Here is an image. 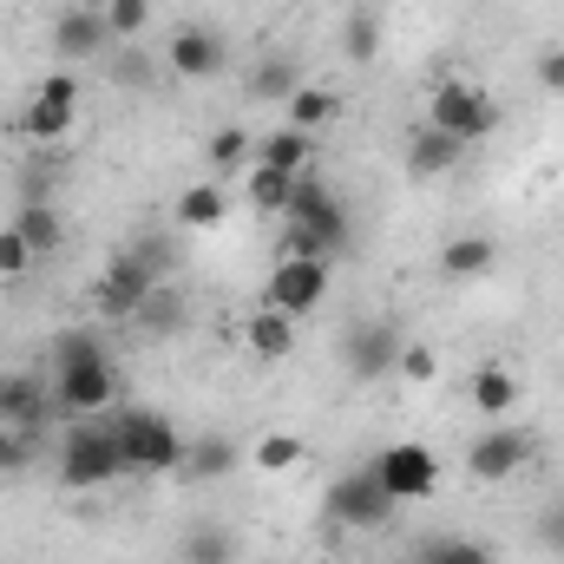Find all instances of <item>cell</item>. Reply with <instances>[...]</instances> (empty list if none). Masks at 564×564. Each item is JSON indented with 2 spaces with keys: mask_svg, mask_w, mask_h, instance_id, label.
Masks as SVG:
<instances>
[{
  "mask_svg": "<svg viewBox=\"0 0 564 564\" xmlns=\"http://www.w3.org/2000/svg\"><path fill=\"white\" fill-rule=\"evenodd\" d=\"M401 348H408V335H401L394 322H355V328L341 335V368H348L355 381H388V375L401 368Z\"/></svg>",
  "mask_w": 564,
  "mask_h": 564,
  "instance_id": "obj_9",
  "label": "cell"
},
{
  "mask_svg": "<svg viewBox=\"0 0 564 564\" xmlns=\"http://www.w3.org/2000/svg\"><path fill=\"white\" fill-rule=\"evenodd\" d=\"M230 558H237V539L217 532V525H204V532L184 539V564H230Z\"/></svg>",
  "mask_w": 564,
  "mask_h": 564,
  "instance_id": "obj_33",
  "label": "cell"
},
{
  "mask_svg": "<svg viewBox=\"0 0 564 564\" xmlns=\"http://www.w3.org/2000/svg\"><path fill=\"white\" fill-rule=\"evenodd\" d=\"M394 492L361 466V473H341L335 486H328V519L341 525V532H381V525H394Z\"/></svg>",
  "mask_w": 564,
  "mask_h": 564,
  "instance_id": "obj_6",
  "label": "cell"
},
{
  "mask_svg": "<svg viewBox=\"0 0 564 564\" xmlns=\"http://www.w3.org/2000/svg\"><path fill=\"white\" fill-rule=\"evenodd\" d=\"M525 459H532V433H519V426H492V433H479V440L466 446V473H473L479 486L512 479Z\"/></svg>",
  "mask_w": 564,
  "mask_h": 564,
  "instance_id": "obj_11",
  "label": "cell"
},
{
  "mask_svg": "<svg viewBox=\"0 0 564 564\" xmlns=\"http://www.w3.org/2000/svg\"><path fill=\"white\" fill-rule=\"evenodd\" d=\"M224 217H230V191H224L217 177L177 191V230H217Z\"/></svg>",
  "mask_w": 564,
  "mask_h": 564,
  "instance_id": "obj_20",
  "label": "cell"
},
{
  "mask_svg": "<svg viewBox=\"0 0 564 564\" xmlns=\"http://www.w3.org/2000/svg\"><path fill=\"white\" fill-rule=\"evenodd\" d=\"M335 119H341V93H328V86H295V99L282 106V126H295V132H322Z\"/></svg>",
  "mask_w": 564,
  "mask_h": 564,
  "instance_id": "obj_22",
  "label": "cell"
},
{
  "mask_svg": "<svg viewBox=\"0 0 564 564\" xmlns=\"http://www.w3.org/2000/svg\"><path fill=\"white\" fill-rule=\"evenodd\" d=\"M341 46H348V59H355V66H368V59L381 53V20H375L368 7H355V13H348V26H341Z\"/></svg>",
  "mask_w": 564,
  "mask_h": 564,
  "instance_id": "obj_29",
  "label": "cell"
},
{
  "mask_svg": "<svg viewBox=\"0 0 564 564\" xmlns=\"http://www.w3.org/2000/svg\"><path fill=\"white\" fill-rule=\"evenodd\" d=\"M237 466V446L224 440V433H204V440H184V479H224Z\"/></svg>",
  "mask_w": 564,
  "mask_h": 564,
  "instance_id": "obj_24",
  "label": "cell"
},
{
  "mask_svg": "<svg viewBox=\"0 0 564 564\" xmlns=\"http://www.w3.org/2000/svg\"><path fill=\"white\" fill-rule=\"evenodd\" d=\"M151 289H158V276L144 270L132 250H119V257L99 270V282H93V302H99L106 322H139V308L151 302Z\"/></svg>",
  "mask_w": 564,
  "mask_h": 564,
  "instance_id": "obj_10",
  "label": "cell"
},
{
  "mask_svg": "<svg viewBox=\"0 0 564 564\" xmlns=\"http://www.w3.org/2000/svg\"><path fill=\"white\" fill-rule=\"evenodd\" d=\"M414 564H492V545H479V539H433Z\"/></svg>",
  "mask_w": 564,
  "mask_h": 564,
  "instance_id": "obj_34",
  "label": "cell"
},
{
  "mask_svg": "<svg viewBox=\"0 0 564 564\" xmlns=\"http://www.w3.org/2000/svg\"><path fill=\"white\" fill-rule=\"evenodd\" d=\"M112 79H119V86H151V59H144L139 46H126V53L112 59Z\"/></svg>",
  "mask_w": 564,
  "mask_h": 564,
  "instance_id": "obj_39",
  "label": "cell"
},
{
  "mask_svg": "<svg viewBox=\"0 0 564 564\" xmlns=\"http://www.w3.org/2000/svg\"><path fill=\"white\" fill-rule=\"evenodd\" d=\"M368 473L394 492V506H421V499H433V492H440V459L426 453L421 440H394V446H388Z\"/></svg>",
  "mask_w": 564,
  "mask_h": 564,
  "instance_id": "obj_7",
  "label": "cell"
},
{
  "mask_svg": "<svg viewBox=\"0 0 564 564\" xmlns=\"http://www.w3.org/2000/svg\"><path fill=\"white\" fill-rule=\"evenodd\" d=\"M13 230L26 237V250H33V257H53V250L66 243V224H59V210H53L46 197H20V210H13Z\"/></svg>",
  "mask_w": 564,
  "mask_h": 564,
  "instance_id": "obj_21",
  "label": "cell"
},
{
  "mask_svg": "<svg viewBox=\"0 0 564 564\" xmlns=\"http://www.w3.org/2000/svg\"><path fill=\"white\" fill-rule=\"evenodd\" d=\"M204 158H210V171H217V177H237V171L257 158V144H250V132H243V126H224V132H210Z\"/></svg>",
  "mask_w": 564,
  "mask_h": 564,
  "instance_id": "obj_26",
  "label": "cell"
},
{
  "mask_svg": "<svg viewBox=\"0 0 564 564\" xmlns=\"http://www.w3.org/2000/svg\"><path fill=\"white\" fill-rule=\"evenodd\" d=\"M224 59H230V53H224V40H217L210 26H177V33H171V46H164V66H171L177 79H197V86H204V79H217V73H224Z\"/></svg>",
  "mask_w": 564,
  "mask_h": 564,
  "instance_id": "obj_14",
  "label": "cell"
},
{
  "mask_svg": "<svg viewBox=\"0 0 564 564\" xmlns=\"http://www.w3.org/2000/svg\"><path fill=\"white\" fill-rule=\"evenodd\" d=\"M335 204V191L315 177V171H302L295 177V191H289V210H282V224H302V217H315V210H328Z\"/></svg>",
  "mask_w": 564,
  "mask_h": 564,
  "instance_id": "obj_32",
  "label": "cell"
},
{
  "mask_svg": "<svg viewBox=\"0 0 564 564\" xmlns=\"http://www.w3.org/2000/svg\"><path fill=\"white\" fill-rule=\"evenodd\" d=\"M46 388H53V408L66 421H99V414L119 408V368H112V355L99 348L93 328H66L53 341V381Z\"/></svg>",
  "mask_w": 564,
  "mask_h": 564,
  "instance_id": "obj_1",
  "label": "cell"
},
{
  "mask_svg": "<svg viewBox=\"0 0 564 564\" xmlns=\"http://www.w3.org/2000/svg\"><path fill=\"white\" fill-rule=\"evenodd\" d=\"M126 250H132L158 282H171V263H177V230H164V237H139V243H126Z\"/></svg>",
  "mask_w": 564,
  "mask_h": 564,
  "instance_id": "obj_35",
  "label": "cell"
},
{
  "mask_svg": "<svg viewBox=\"0 0 564 564\" xmlns=\"http://www.w3.org/2000/svg\"><path fill=\"white\" fill-rule=\"evenodd\" d=\"M466 401H473L486 421H499V414H512V408H519V375H512V368H499V361H486V368H473Z\"/></svg>",
  "mask_w": 564,
  "mask_h": 564,
  "instance_id": "obj_19",
  "label": "cell"
},
{
  "mask_svg": "<svg viewBox=\"0 0 564 564\" xmlns=\"http://www.w3.org/2000/svg\"><path fill=\"white\" fill-rule=\"evenodd\" d=\"M341 250H348V210H341V197L328 210L302 217V224H282V257H322V263H335Z\"/></svg>",
  "mask_w": 564,
  "mask_h": 564,
  "instance_id": "obj_12",
  "label": "cell"
},
{
  "mask_svg": "<svg viewBox=\"0 0 564 564\" xmlns=\"http://www.w3.org/2000/svg\"><path fill=\"white\" fill-rule=\"evenodd\" d=\"M26 466H33V433L0 426V479H7V473H26Z\"/></svg>",
  "mask_w": 564,
  "mask_h": 564,
  "instance_id": "obj_38",
  "label": "cell"
},
{
  "mask_svg": "<svg viewBox=\"0 0 564 564\" xmlns=\"http://www.w3.org/2000/svg\"><path fill=\"white\" fill-rule=\"evenodd\" d=\"M112 46V33H106V13L99 7H66L59 20H53V53L66 59V66H86V59H99Z\"/></svg>",
  "mask_w": 564,
  "mask_h": 564,
  "instance_id": "obj_13",
  "label": "cell"
},
{
  "mask_svg": "<svg viewBox=\"0 0 564 564\" xmlns=\"http://www.w3.org/2000/svg\"><path fill=\"white\" fill-rule=\"evenodd\" d=\"M99 13H106L112 40H139L144 26H151V0H99Z\"/></svg>",
  "mask_w": 564,
  "mask_h": 564,
  "instance_id": "obj_31",
  "label": "cell"
},
{
  "mask_svg": "<svg viewBox=\"0 0 564 564\" xmlns=\"http://www.w3.org/2000/svg\"><path fill=\"white\" fill-rule=\"evenodd\" d=\"M545 539H552V552H564V512L552 519V525H545Z\"/></svg>",
  "mask_w": 564,
  "mask_h": 564,
  "instance_id": "obj_41",
  "label": "cell"
},
{
  "mask_svg": "<svg viewBox=\"0 0 564 564\" xmlns=\"http://www.w3.org/2000/svg\"><path fill=\"white\" fill-rule=\"evenodd\" d=\"M33 263H40V257H33V250H26V237L7 224V230H0V282H20Z\"/></svg>",
  "mask_w": 564,
  "mask_h": 564,
  "instance_id": "obj_36",
  "label": "cell"
},
{
  "mask_svg": "<svg viewBox=\"0 0 564 564\" xmlns=\"http://www.w3.org/2000/svg\"><path fill=\"white\" fill-rule=\"evenodd\" d=\"M499 99L479 86V79H466V73H446V79H433V93H426V126L433 132H446V139L459 144H479L499 132Z\"/></svg>",
  "mask_w": 564,
  "mask_h": 564,
  "instance_id": "obj_3",
  "label": "cell"
},
{
  "mask_svg": "<svg viewBox=\"0 0 564 564\" xmlns=\"http://www.w3.org/2000/svg\"><path fill=\"white\" fill-rule=\"evenodd\" d=\"M295 86H302V73H295L289 59H263V66H257V79H250V93H257L263 106H289V99H295Z\"/></svg>",
  "mask_w": 564,
  "mask_h": 564,
  "instance_id": "obj_27",
  "label": "cell"
},
{
  "mask_svg": "<svg viewBox=\"0 0 564 564\" xmlns=\"http://www.w3.org/2000/svg\"><path fill=\"white\" fill-rule=\"evenodd\" d=\"M308 459V440H295V433H263L257 440V466L263 473H295Z\"/></svg>",
  "mask_w": 564,
  "mask_h": 564,
  "instance_id": "obj_30",
  "label": "cell"
},
{
  "mask_svg": "<svg viewBox=\"0 0 564 564\" xmlns=\"http://www.w3.org/2000/svg\"><path fill=\"white\" fill-rule=\"evenodd\" d=\"M459 158H466L459 139H446V132H433V126H414V139H408V177H414V184H433V177L459 171Z\"/></svg>",
  "mask_w": 564,
  "mask_h": 564,
  "instance_id": "obj_17",
  "label": "cell"
},
{
  "mask_svg": "<svg viewBox=\"0 0 564 564\" xmlns=\"http://www.w3.org/2000/svg\"><path fill=\"white\" fill-rule=\"evenodd\" d=\"M46 414H53V388H46V381H33V375H0V426L40 440Z\"/></svg>",
  "mask_w": 564,
  "mask_h": 564,
  "instance_id": "obj_15",
  "label": "cell"
},
{
  "mask_svg": "<svg viewBox=\"0 0 564 564\" xmlns=\"http://www.w3.org/2000/svg\"><path fill=\"white\" fill-rule=\"evenodd\" d=\"M112 433H119V453H126V473L132 479H164L184 466V433L171 414L158 408H119L112 414Z\"/></svg>",
  "mask_w": 564,
  "mask_h": 564,
  "instance_id": "obj_2",
  "label": "cell"
},
{
  "mask_svg": "<svg viewBox=\"0 0 564 564\" xmlns=\"http://www.w3.org/2000/svg\"><path fill=\"white\" fill-rule=\"evenodd\" d=\"M177 322H184V295H177V282H158L151 302L139 308V328L144 335H164V328H177Z\"/></svg>",
  "mask_w": 564,
  "mask_h": 564,
  "instance_id": "obj_28",
  "label": "cell"
},
{
  "mask_svg": "<svg viewBox=\"0 0 564 564\" xmlns=\"http://www.w3.org/2000/svg\"><path fill=\"white\" fill-rule=\"evenodd\" d=\"M328 276H335V263H322V257H276L263 302L302 322V315H315V308H322V295H328Z\"/></svg>",
  "mask_w": 564,
  "mask_h": 564,
  "instance_id": "obj_8",
  "label": "cell"
},
{
  "mask_svg": "<svg viewBox=\"0 0 564 564\" xmlns=\"http://www.w3.org/2000/svg\"><path fill=\"white\" fill-rule=\"evenodd\" d=\"M257 164H276V171H289V177H302V171H315V139L295 132V126H276L270 139L257 144Z\"/></svg>",
  "mask_w": 564,
  "mask_h": 564,
  "instance_id": "obj_23",
  "label": "cell"
},
{
  "mask_svg": "<svg viewBox=\"0 0 564 564\" xmlns=\"http://www.w3.org/2000/svg\"><path fill=\"white\" fill-rule=\"evenodd\" d=\"M499 270V237H486V230H473V237H453V243H440V276L446 282H479Z\"/></svg>",
  "mask_w": 564,
  "mask_h": 564,
  "instance_id": "obj_16",
  "label": "cell"
},
{
  "mask_svg": "<svg viewBox=\"0 0 564 564\" xmlns=\"http://www.w3.org/2000/svg\"><path fill=\"white\" fill-rule=\"evenodd\" d=\"M243 348L257 355V361H289L295 355V315H282V308H257L250 322H243Z\"/></svg>",
  "mask_w": 564,
  "mask_h": 564,
  "instance_id": "obj_18",
  "label": "cell"
},
{
  "mask_svg": "<svg viewBox=\"0 0 564 564\" xmlns=\"http://www.w3.org/2000/svg\"><path fill=\"white\" fill-rule=\"evenodd\" d=\"M73 126H79V73H46L33 93H26V106H20V139L33 144H66L73 139Z\"/></svg>",
  "mask_w": 564,
  "mask_h": 564,
  "instance_id": "obj_5",
  "label": "cell"
},
{
  "mask_svg": "<svg viewBox=\"0 0 564 564\" xmlns=\"http://www.w3.org/2000/svg\"><path fill=\"white\" fill-rule=\"evenodd\" d=\"M401 381H414V388H426V381H440V355L426 348V341H408L401 348V368H394Z\"/></svg>",
  "mask_w": 564,
  "mask_h": 564,
  "instance_id": "obj_37",
  "label": "cell"
},
{
  "mask_svg": "<svg viewBox=\"0 0 564 564\" xmlns=\"http://www.w3.org/2000/svg\"><path fill=\"white\" fill-rule=\"evenodd\" d=\"M539 86L545 93H564V46H545L539 53Z\"/></svg>",
  "mask_w": 564,
  "mask_h": 564,
  "instance_id": "obj_40",
  "label": "cell"
},
{
  "mask_svg": "<svg viewBox=\"0 0 564 564\" xmlns=\"http://www.w3.org/2000/svg\"><path fill=\"white\" fill-rule=\"evenodd\" d=\"M59 479L73 492H93V486L126 479V453H119L112 421H73L66 426V440H59Z\"/></svg>",
  "mask_w": 564,
  "mask_h": 564,
  "instance_id": "obj_4",
  "label": "cell"
},
{
  "mask_svg": "<svg viewBox=\"0 0 564 564\" xmlns=\"http://www.w3.org/2000/svg\"><path fill=\"white\" fill-rule=\"evenodd\" d=\"M243 191H250V210H257V217H282V210H289L295 177L276 171V164H250V171H243Z\"/></svg>",
  "mask_w": 564,
  "mask_h": 564,
  "instance_id": "obj_25",
  "label": "cell"
}]
</instances>
